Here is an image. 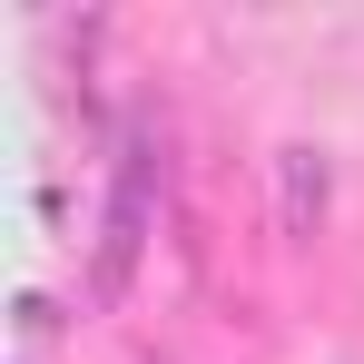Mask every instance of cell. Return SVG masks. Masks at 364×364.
Masks as SVG:
<instances>
[{
  "mask_svg": "<svg viewBox=\"0 0 364 364\" xmlns=\"http://www.w3.org/2000/svg\"><path fill=\"white\" fill-rule=\"evenodd\" d=\"M325 197H335L325 158H315V148H276V227H286L296 246L325 227Z\"/></svg>",
  "mask_w": 364,
  "mask_h": 364,
  "instance_id": "cell-2",
  "label": "cell"
},
{
  "mask_svg": "<svg viewBox=\"0 0 364 364\" xmlns=\"http://www.w3.org/2000/svg\"><path fill=\"white\" fill-rule=\"evenodd\" d=\"M148 197H158V148L128 138L119 187H109V227H99V305L128 296V266H138V246H148Z\"/></svg>",
  "mask_w": 364,
  "mask_h": 364,
  "instance_id": "cell-1",
  "label": "cell"
}]
</instances>
